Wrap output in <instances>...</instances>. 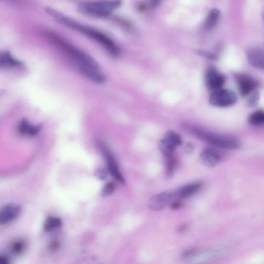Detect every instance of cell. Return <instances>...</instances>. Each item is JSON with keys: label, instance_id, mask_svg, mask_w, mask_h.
<instances>
[{"label": "cell", "instance_id": "cell-17", "mask_svg": "<svg viewBox=\"0 0 264 264\" xmlns=\"http://www.w3.org/2000/svg\"><path fill=\"white\" fill-rule=\"evenodd\" d=\"M220 17V12L219 9L214 8L211 10L205 22V29L208 31L213 29L217 25Z\"/></svg>", "mask_w": 264, "mask_h": 264}, {"label": "cell", "instance_id": "cell-21", "mask_svg": "<svg viewBox=\"0 0 264 264\" xmlns=\"http://www.w3.org/2000/svg\"><path fill=\"white\" fill-rule=\"evenodd\" d=\"M10 248L12 253L16 256H20L25 253L26 245L23 240L17 239L11 243Z\"/></svg>", "mask_w": 264, "mask_h": 264}, {"label": "cell", "instance_id": "cell-25", "mask_svg": "<svg viewBox=\"0 0 264 264\" xmlns=\"http://www.w3.org/2000/svg\"><path fill=\"white\" fill-rule=\"evenodd\" d=\"M95 176L101 180H104L106 178L107 173L103 169H100L96 171Z\"/></svg>", "mask_w": 264, "mask_h": 264}, {"label": "cell", "instance_id": "cell-31", "mask_svg": "<svg viewBox=\"0 0 264 264\" xmlns=\"http://www.w3.org/2000/svg\"><path fill=\"white\" fill-rule=\"evenodd\" d=\"M187 226L186 225H181V226H179L178 231L180 233H183L186 231L187 230Z\"/></svg>", "mask_w": 264, "mask_h": 264}, {"label": "cell", "instance_id": "cell-22", "mask_svg": "<svg viewBox=\"0 0 264 264\" xmlns=\"http://www.w3.org/2000/svg\"><path fill=\"white\" fill-rule=\"evenodd\" d=\"M116 189V185L113 182L108 183L104 185L101 191V196L107 197L112 194Z\"/></svg>", "mask_w": 264, "mask_h": 264}, {"label": "cell", "instance_id": "cell-26", "mask_svg": "<svg viewBox=\"0 0 264 264\" xmlns=\"http://www.w3.org/2000/svg\"><path fill=\"white\" fill-rule=\"evenodd\" d=\"M198 53L203 57L210 59H216L217 58V55L206 51H198Z\"/></svg>", "mask_w": 264, "mask_h": 264}, {"label": "cell", "instance_id": "cell-11", "mask_svg": "<svg viewBox=\"0 0 264 264\" xmlns=\"http://www.w3.org/2000/svg\"><path fill=\"white\" fill-rule=\"evenodd\" d=\"M221 160L220 154L217 150L211 148L203 150L200 155L201 163L208 167L217 165Z\"/></svg>", "mask_w": 264, "mask_h": 264}, {"label": "cell", "instance_id": "cell-18", "mask_svg": "<svg viewBox=\"0 0 264 264\" xmlns=\"http://www.w3.org/2000/svg\"><path fill=\"white\" fill-rule=\"evenodd\" d=\"M166 173L168 177H172L174 176L177 165V162L175 156L173 154L166 156Z\"/></svg>", "mask_w": 264, "mask_h": 264}, {"label": "cell", "instance_id": "cell-23", "mask_svg": "<svg viewBox=\"0 0 264 264\" xmlns=\"http://www.w3.org/2000/svg\"><path fill=\"white\" fill-rule=\"evenodd\" d=\"M198 253V251L197 249H191L185 251L184 252L182 257L184 258H190L191 257H193L194 256Z\"/></svg>", "mask_w": 264, "mask_h": 264}, {"label": "cell", "instance_id": "cell-28", "mask_svg": "<svg viewBox=\"0 0 264 264\" xmlns=\"http://www.w3.org/2000/svg\"><path fill=\"white\" fill-rule=\"evenodd\" d=\"M182 207V203L179 201H176L172 203L171 208L173 210H177Z\"/></svg>", "mask_w": 264, "mask_h": 264}, {"label": "cell", "instance_id": "cell-2", "mask_svg": "<svg viewBox=\"0 0 264 264\" xmlns=\"http://www.w3.org/2000/svg\"><path fill=\"white\" fill-rule=\"evenodd\" d=\"M46 13L58 23L68 28L79 32L100 44L110 55L118 57L121 54L118 45L110 37L99 30L88 27L60 13L50 7L44 8Z\"/></svg>", "mask_w": 264, "mask_h": 264}, {"label": "cell", "instance_id": "cell-1", "mask_svg": "<svg viewBox=\"0 0 264 264\" xmlns=\"http://www.w3.org/2000/svg\"><path fill=\"white\" fill-rule=\"evenodd\" d=\"M43 33L70 59L84 76L99 85L106 81V76L103 72L97 62L90 56L53 32L44 31Z\"/></svg>", "mask_w": 264, "mask_h": 264}, {"label": "cell", "instance_id": "cell-30", "mask_svg": "<svg viewBox=\"0 0 264 264\" xmlns=\"http://www.w3.org/2000/svg\"><path fill=\"white\" fill-rule=\"evenodd\" d=\"M9 263V260L5 256H0V264H7Z\"/></svg>", "mask_w": 264, "mask_h": 264}, {"label": "cell", "instance_id": "cell-19", "mask_svg": "<svg viewBox=\"0 0 264 264\" xmlns=\"http://www.w3.org/2000/svg\"><path fill=\"white\" fill-rule=\"evenodd\" d=\"M62 225L61 219L56 217H50L44 222V227L46 232H50Z\"/></svg>", "mask_w": 264, "mask_h": 264}, {"label": "cell", "instance_id": "cell-10", "mask_svg": "<svg viewBox=\"0 0 264 264\" xmlns=\"http://www.w3.org/2000/svg\"><path fill=\"white\" fill-rule=\"evenodd\" d=\"M170 193H163L152 197L148 203L149 209L154 211H160L169 205L173 199Z\"/></svg>", "mask_w": 264, "mask_h": 264}, {"label": "cell", "instance_id": "cell-16", "mask_svg": "<svg viewBox=\"0 0 264 264\" xmlns=\"http://www.w3.org/2000/svg\"><path fill=\"white\" fill-rule=\"evenodd\" d=\"M162 140L167 145L175 149L177 147L181 146L183 142L181 136L172 130L167 131Z\"/></svg>", "mask_w": 264, "mask_h": 264}, {"label": "cell", "instance_id": "cell-27", "mask_svg": "<svg viewBox=\"0 0 264 264\" xmlns=\"http://www.w3.org/2000/svg\"><path fill=\"white\" fill-rule=\"evenodd\" d=\"M60 247L59 243L57 241H52L49 245V248L51 251L55 252L57 251Z\"/></svg>", "mask_w": 264, "mask_h": 264}, {"label": "cell", "instance_id": "cell-9", "mask_svg": "<svg viewBox=\"0 0 264 264\" xmlns=\"http://www.w3.org/2000/svg\"><path fill=\"white\" fill-rule=\"evenodd\" d=\"M20 212V206L15 203H8L0 208V225L13 222L18 218Z\"/></svg>", "mask_w": 264, "mask_h": 264}, {"label": "cell", "instance_id": "cell-24", "mask_svg": "<svg viewBox=\"0 0 264 264\" xmlns=\"http://www.w3.org/2000/svg\"><path fill=\"white\" fill-rule=\"evenodd\" d=\"M259 94L258 92H255L254 94L252 95L251 98L249 100V104L251 106H255L256 105L259 100Z\"/></svg>", "mask_w": 264, "mask_h": 264}, {"label": "cell", "instance_id": "cell-29", "mask_svg": "<svg viewBox=\"0 0 264 264\" xmlns=\"http://www.w3.org/2000/svg\"><path fill=\"white\" fill-rule=\"evenodd\" d=\"M161 1V0H150V5L152 7H157L159 5Z\"/></svg>", "mask_w": 264, "mask_h": 264}, {"label": "cell", "instance_id": "cell-13", "mask_svg": "<svg viewBox=\"0 0 264 264\" xmlns=\"http://www.w3.org/2000/svg\"><path fill=\"white\" fill-rule=\"evenodd\" d=\"M41 128V125L31 124L27 119L23 118L18 125V130L22 135L34 136L39 133Z\"/></svg>", "mask_w": 264, "mask_h": 264}, {"label": "cell", "instance_id": "cell-15", "mask_svg": "<svg viewBox=\"0 0 264 264\" xmlns=\"http://www.w3.org/2000/svg\"><path fill=\"white\" fill-rule=\"evenodd\" d=\"M21 62L7 51H0V68H10L21 66Z\"/></svg>", "mask_w": 264, "mask_h": 264}, {"label": "cell", "instance_id": "cell-14", "mask_svg": "<svg viewBox=\"0 0 264 264\" xmlns=\"http://www.w3.org/2000/svg\"><path fill=\"white\" fill-rule=\"evenodd\" d=\"M201 187L202 184L200 183L189 184L179 188L175 196L177 199L186 198L198 193Z\"/></svg>", "mask_w": 264, "mask_h": 264}, {"label": "cell", "instance_id": "cell-32", "mask_svg": "<svg viewBox=\"0 0 264 264\" xmlns=\"http://www.w3.org/2000/svg\"><path fill=\"white\" fill-rule=\"evenodd\" d=\"M194 150V146L191 145V143L188 144V145L186 147V151L188 153H190L193 151Z\"/></svg>", "mask_w": 264, "mask_h": 264}, {"label": "cell", "instance_id": "cell-6", "mask_svg": "<svg viewBox=\"0 0 264 264\" xmlns=\"http://www.w3.org/2000/svg\"><path fill=\"white\" fill-rule=\"evenodd\" d=\"M99 146L106 159L108 170L118 181L123 184H125V180L121 173L119 171L115 158L109 148L102 141L99 142Z\"/></svg>", "mask_w": 264, "mask_h": 264}, {"label": "cell", "instance_id": "cell-5", "mask_svg": "<svg viewBox=\"0 0 264 264\" xmlns=\"http://www.w3.org/2000/svg\"><path fill=\"white\" fill-rule=\"evenodd\" d=\"M237 100V95L233 91L222 88L212 91L209 97L211 104L220 107L232 106Z\"/></svg>", "mask_w": 264, "mask_h": 264}, {"label": "cell", "instance_id": "cell-3", "mask_svg": "<svg viewBox=\"0 0 264 264\" xmlns=\"http://www.w3.org/2000/svg\"><path fill=\"white\" fill-rule=\"evenodd\" d=\"M184 127L189 133L214 146L224 149L235 150L241 146L239 141L232 137L215 134L190 125Z\"/></svg>", "mask_w": 264, "mask_h": 264}, {"label": "cell", "instance_id": "cell-7", "mask_svg": "<svg viewBox=\"0 0 264 264\" xmlns=\"http://www.w3.org/2000/svg\"><path fill=\"white\" fill-rule=\"evenodd\" d=\"M205 81L207 88L213 91L222 88L225 78L217 68L210 66L206 71Z\"/></svg>", "mask_w": 264, "mask_h": 264}, {"label": "cell", "instance_id": "cell-8", "mask_svg": "<svg viewBox=\"0 0 264 264\" xmlns=\"http://www.w3.org/2000/svg\"><path fill=\"white\" fill-rule=\"evenodd\" d=\"M235 78L238 91L243 97L253 93L259 85L258 81L254 78L245 74H237Z\"/></svg>", "mask_w": 264, "mask_h": 264}, {"label": "cell", "instance_id": "cell-12", "mask_svg": "<svg viewBox=\"0 0 264 264\" xmlns=\"http://www.w3.org/2000/svg\"><path fill=\"white\" fill-rule=\"evenodd\" d=\"M247 57L249 63L258 69H263L264 58L263 51L258 47H253L247 51Z\"/></svg>", "mask_w": 264, "mask_h": 264}, {"label": "cell", "instance_id": "cell-4", "mask_svg": "<svg viewBox=\"0 0 264 264\" xmlns=\"http://www.w3.org/2000/svg\"><path fill=\"white\" fill-rule=\"evenodd\" d=\"M121 0H99L83 2L78 9L82 13L95 18H104L111 15L121 6Z\"/></svg>", "mask_w": 264, "mask_h": 264}, {"label": "cell", "instance_id": "cell-20", "mask_svg": "<svg viewBox=\"0 0 264 264\" xmlns=\"http://www.w3.org/2000/svg\"><path fill=\"white\" fill-rule=\"evenodd\" d=\"M249 123L254 126H260L264 123V113L262 110H258L252 113L248 119Z\"/></svg>", "mask_w": 264, "mask_h": 264}]
</instances>
